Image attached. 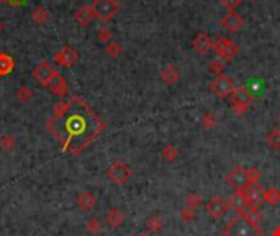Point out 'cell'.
Here are the masks:
<instances>
[{
    "label": "cell",
    "mask_w": 280,
    "mask_h": 236,
    "mask_svg": "<svg viewBox=\"0 0 280 236\" xmlns=\"http://www.w3.org/2000/svg\"><path fill=\"white\" fill-rule=\"evenodd\" d=\"M87 223H89V225H87V230H89V232H99V230H100V222H99L97 218L89 220Z\"/></svg>",
    "instance_id": "37"
},
{
    "label": "cell",
    "mask_w": 280,
    "mask_h": 236,
    "mask_svg": "<svg viewBox=\"0 0 280 236\" xmlns=\"http://www.w3.org/2000/svg\"><path fill=\"white\" fill-rule=\"evenodd\" d=\"M26 0H8V5H12V7H21V5H25Z\"/></svg>",
    "instance_id": "39"
},
{
    "label": "cell",
    "mask_w": 280,
    "mask_h": 236,
    "mask_svg": "<svg viewBox=\"0 0 280 236\" xmlns=\"http://www.w3.org/2000/svg\"><path fill=\"white\" fill-rule=\"evenodd\" d=\"M259 236H264V235H262V233H261V235H259Z\"/></svg>",
    "instance_id": "45"
},
{
    "label": "cell",
    "mask_w": 280,
    "mask_h": 236,
    "mask_svg": "<svg viewBox=\"0 0 280 236\" xmlns=\"http://www.w3.org/2000/svg\"><path fill=\"white\" fill-rule=\"evenodd\" d=\"M228 208H229L228 202L223 200L222 197H217V195H215L213 198H210V200L205 203V212L212 220H220L226 212H228Z\"/></svg>",
    "instance_id": "9"
},
{
    "label": "cell",
    "mask_w": 280,
    "mask_h": 236,
    "mask_svg": "<svg viewBox=\"0 0 280 236\" xmlns=\"http://www.w3.org/2000/svg\"><path fill=\"white\" fill-rule=\"evenodd\" d=\"M220 2H222V5L228 10V12H233L236 7H239L241 0H220Z\"/></svg>",
    "instance_id": "34"
},
{
    "label": "cell",
    "mask_w": 280,
    "mask_h": 236,
    "mask_svg": "<svg viewBox=\"0 0 280 236\" xmlns=\"http://www.w3.org/2000/svg\"><path fill=\"white\" fill-rule=\"evenodd\" d=\"M77 61H79V55L72 46H64L55 56V62L62 67H72Z\"/></svg>",
    "instance_id": "11"
},
{
    "label": "cell",
    "mask_w": 280,
    "mask_h": 236,
    "mask_svg": "<svg viewBox=\"0 0 280 236\" xmlns=\"http://www.w3.org/2000/svg\"><path fill=\"white\" fill-rule=\"evenodd\" d=\"M272 236H280V227H277L276 230H274V235Z\"/></svg>",
    "instance_id": "40"
},
{
    "label": "cell",
    "mask_w": 280,
    "mask_h": 236,
    "mask_svg": "<svg viewBox=\"0 0 280 236\" xmlns=\"http://www.w3.org/2000/svg\"><path fill=\"white\" fill-rule=\"evenodd\" d=\"M249 2H256V0H249Z\"/></svg>",
    "instance_id": "44"
},
{
    "label": "cell",
    "mask_w": 280,
    "mask_h": 236,
    "mask_svg": "<svg viewBox=\"0 0 280 236\" xmlns=\"http://www.w3.org/2000/svg\"><path fill=\"white\" fill-rule=\"evenodd\" d=\"M222 26L228 33H236V31H239L244 26V20L236 12H228L222 18Z\"/></svg>",
    "instance_id": "13"
},
{
    "label": "cell",
    "mask_w": 280,
    "mask_h": 236,
    "mask_svg": "<svg viewBox=\"0 0 280 236\" xmlns=\"http://www.w3.org/2000/svg\"><path fill=\"white\" fill-rule=\"evenodd\" d=\"M231 99H233V104H246L249 105L252 102V94L247 90V87L244 85H241V87H236L233 95H231Z\"/></svg>",
    "instance_id": "18"
},
{
    "label": "cell",
    "mask_w": 280,
    "mask_h": 236,
    "mask_svg": "<svg viewBox=\"0 0 280 236\" xmlns=\"http://www.w3.org/2000/svg\"><path fill=\"white\" fill-rule=\"evenodd\" d=\"M161 154H163V158L168 161V163H172V161H175L177 156H179V151H177V148L174 144H166L163 148V151H161Z\"/></svg>",
    "instance_id": "26"
},
{
    "label": "cell",
    "mask_w": 280,
    "mask_h": 236,
    "mask_svg": "<svg viewBox=\"0 0 280 236\" xmlns=\"http://www.w3.org/2000/svg\"><path fill=\"white\" fill-rule=\"evenodd\" d=\"M94 18H95V13H94L92 5H82V7L74 13V20L77 21L80 26H89Z\"/></svg>",
    "instance_id": "15"
},
{
    "label": "cell",
    "mask_w": 280,
    "mask_h": 236,
    "mask_svg": "<svg viewBox=\"0 0 280 236\" xmlns=\"http://www.w3.org/2000/svg\"><path fill=\"white\" fill-rule=\"evenodd\" d=\"M241 217H244L247 222L249 223H252V225H257V227H259V223H261V218H262V215H261V210L257 207H247L246 210L241 213Z\"/></svg>",
    "instance_id": "22"
},
{
    "label": "cell",
    "mask_w": 280,
    "mask_h": 236,
    "mask_svg": "<svg viewBox=\"0 0 280 236\" xmlns=\"http://www.w3.org/2000/svg\"><path fill=\"white\" fill-rule=\"evenodd\" d=\"M267 144L272 149H280V128H274L267 135Z\"/></svg>",
    "instance_id": "27"
},
{
    "label": "cell",
    "mask_w": 280,
    "mask_h": 236,
    "mask_svg": "<svg viewBox=\"0 0 280 236\" xmlns=\"http://www.w3.org/2000/svg\"><path fill=\"white\" fill-rule=\"evenodd\" d=\"M226 182L233 187L234 192H244L247 189V185L252 184L247 174V169L243 166H236L233 171H229V174L226 176Z\"/></svg>",
    "instance_id": "5"
},
{
    "label": "cell",
    "mask_w": 280,
    "mask_h": 236,
    "mask_svg": "<svg viewBox=\"0 0 280 236\" xmlns=\"http://www.w3.org/2000/svg\"><path fill=\"white\" fill-rule=\"evenodd\" d=\"M228 207L234 208V210L241 215V213L249 207V203H247L246 197H244V192H233L228 198Z\"/></svg>",
    "instance_id": "17"
},
{
    "label": "cell",
    "mask_w": 280,
    "mask_h": 236,
    "mask_svg": "<svg viewBox=\"0 0 280 236\" xmlns=\"http://www.w3.org/2000/svg\"><path fill=\"white\" fill-rule=\"evenodd\" d=\"M46 89L50 90V92L55 94V95H57V97L64 99L67 95V92H69V84H67L66 77H64L59 71H56L55 74H53L51 80L48 82Z\"/></svg>",
    "instance_id": "10"
},
{
    "label": "cell",
    "mask_w": 280,
    "mask_h": 236,
    "mask_svg": "<svg viewBox=\"0 0 280 236\" xmlns=\"http://www.w3.org/2000/svg\"><path fill=\"white\" fill-rule=\"evenodd\" d=\"M192 48L198 53V55H207V53L213 48L212 38H210L208 33H205V31H200V33H197L195 38L192 40Z\"/></svg>",
    "instance_id": "14"
},
{
    "label": "cell",
    "mask_w": 280,
    "mask_h": 236,
    "mask_svg": "<svg viewBox=\"0 0 280 236\" xmlns=\"http://www.w3.org/2000/svg\"><path fill=\"white\" fill-rule=\"evenodd\" d=\"M55 72H56V69L53 67L50 62H48V61H41V62L38 64V66L33 69V77L38 80V82L43 84V85L46 87L48 82L51 80L53 74H55Z\"/></svg>",
    "instance_id": "12"
},
{
    "label": "cell",
    "mask_w": 280,
    "mask_h": 236,
    "mask_svg": "<svg viewBox=\"0 0 280 236\" xmlns=\"http://www.w3.org/2000/svg\"><path fill=\"white\" fill-rule=\"evenodd\" d=\"M163 225H164V222L159 215H153L146 220V227H148L149 232H153V233L161 232V230H163Z\"/></svg>",
    "instance_id": "24"
},
{
    "label": "cell",
    "mask_w": 280,
    "mask_h": 236,
    "mask_svg": "<svg viewBox=\"0 0 280 236\" xmlns=\"http://www.w3.org/2000/svg\"><path fill=\"white\" fill-rule=\"evenodd\" d=\"M48 128L62 144L64 151L79 154L100 135L105 123L82 99L72 97L69 102H61L55 107V115L48 123Z\"/></svg>",
    "instance_id": "1"
},
{
    "label": "cell",
    "mask_w": 280,
    "mask_h": 236,
    "mask_svg": "<svg viewBox=\"0 0 280 236\" xmlns=\"http://www.w3.org/2000/svg\"><path fill=\"white\" fill-rule=\"evenodd\" d=\"M105 51L109 53V56L116 58V56H120L121 53H123V46L118 41H112V43H109V45H107Z\"/></svg>",
    "instance_id": "29"
},
{
    "label": "cell",
    "mask_w": 280,
    "mask_h": 236,
    "mask_svg": "<svg viewBox=\"0 0 280 236\" xmlns=\"http://www.w3.org/2000/svg\"><path fill=\"white\" fill-rule=\"evenodd\" d=\"M31 18H33L35 23L43 25V23H46L48 18H50V12H48L45 7H36L33 12H31Z\"/></svg>",
    "instance_id": "23"
},
{
    "label": "cell",
    "mask_w": 280,
    "mask_h": 236,
    "mask_svg": "<svg viewBox=\"0 0 280 236\" xmlns=\"http://www.w3.org/2000/svg\"><path fill=\"white\" fill-rule=\"evenodd\" d=\"M202 203V197L198 194H188L185 197V207H190V208H197L198 205Z\"/></svg>",
    "instance_id": "32"
},
{
    "label": "cell",
    "mask_w": 280,
    "mask_h": 236,
    "mask_svg": "<svg viewBox=\"0 0 280 236\" xmlns=\"http://www.w3.org/2000/svg\"><path fill=\"white\" fill-rule=\"evenodd\" d=\"M161 79H163L164 84L174 85L177 80L180 79V72L174 64H166V66L161 69Z\"/></svg>",
    "instance_id": "16"
},
{
    "label": "cell",
    "mask_w": 280,
    "mask_h": 236,
    "mask_svg": "<svg viewBox=\"0 0 280 236\" xmlns=\"http://www.w3.org/2000/svg\"><path fill=\"white\" fill-rule=\"evenodd\" d=\"M15 67V61L12 56L5 55V53H0V76H7L13 71Z\"/></svg>",
    "instance_id": "21"
},
{
    "label": "cell",
    "mask_w": 280,
    "mask_h": 236,
    "mask_svg": "<svg viewBox=\"0 0 280 236\" xmlns=\"http://www.w3.org/2000/svg\"><path fill=\"white\" fill-rule=\"evenodd\" d=\"M97 38H99L100 43H104V45H109V43L113 41V35L109 28H102L99 30V33H97Z\"/></svg>",
    "instance_id": "31"
},
{
    "label": "cell",
    "mask_w": 280,
    "mask_h": 236,
    "mask_svg": "<svg viewBox=\"0 0 280 236\" xmlns=\"http://www.w3.org/2000/svg\"><path fill=\"white\" fill-rule=\"evenodd\" d=\"M77 205L82 208V212L92 210L95 205V197L90 194V192H82V194L77 197Z\"/></svg>",
    "instance_id": "20"
},
{
    "label": "cell",
    "mask_w": 280,
    "mask_h": 236,
    "mask_svg": "<svg viewBox=\"0 0 280 236\" xmlns=\"http://www.w3.org/2000/svg\"><path fill=\"white\" fill-rule=\"evenodd\" d=\"M247 174H249V179H251V182H259V177H261L259 169L251 168V169H247Z\"/></svg>",
    "instance_id": "36"
},
{
    "label": "cell",
    "mask_w": 280,
    "mask_h": 236,
    "mask_svg": "<svg viewBox=\"0 0 280 236\" xmlns=\"http://www.w3.org/2000/svg\"><path fill=\"white\" fill-rule=\"evenodd\" d=\"M18 95H20V99L21 100H28L30 97H31V89H28V87H21L20 90H18Z\"/></svg>",
    "instance_id": "38"
},
{
    "label": "cell",
    "mask_w": 280,
    "mask_h": 236,
    "mask_svg": "<svg viewBox=\"0 0 280 236\" xmlns=\"http://www.w3.org/2000/svg\"><path fill=\"white\" fill-rule=\"evenodd\" d=\"M0 2H2V3H8V0H0Z\"/></svg>",
    "instance_id": "42"
},
{
    "label": "cell",
    "mask_w": 280,
    "mask_h": 236,
    "mask_svg": "<svg viewBox=\"0 0 280 236\" xmlns=\"http://www.w3.org/2000/svg\"><path fill=\"white\" fill-rule=\"evenodd\" d=\"M213 50L217 51V55L220 59H223L224 62H229L238 56L239 53V48L234 45L233 41L226 36H218L217 40L213 43Z\"/></svg>",
    "instance_id": "4"
},
{
    "label": "cell",
    "mask_w": 280,
    "mask_h": 236,
    "mask_svg": "<svg viewBox=\"0 0 280 236\" xmlns=\"http://www.w3.org/2000/svg\"><path fill=\"white\" fill-rule=\"evenodd\" d=\"M193 218H195V208L184 207V210H180V220H184V222H192Z\"/></svg>",
    "instance_id": "33"
},
{
    "label": "cell",
    "mask_w": 280,
    "mask_h": 236,
    "mask_svg": "<svg viewBox=\"0 0 280 236\" xmlns=\"http://www.w3.org/2000/svg\"><path fill=\"white\" fill-rule=\"evenodd\" d=\"M107 177L112 182H115V184H126L131 177V168L126 163H123V161H116V163H113L107 169Z\"/></svg>",
    "instance_id": "7"
},
{
    "label": "cell",
    "mask_w": 280,
    "mask_h": 236,
    "mask_svg": "<svg viewBox=\"0 0 280 236\" xmlns=\"http://www.w3.org/2000/svg\"><path fill=\"white\" fill-rule=\"evenodd\" d=\"M234 82L233 79H231L229 76H226V74H222V76H217L213 80L212 84H210V90L217 95V97L220 99H226V97H231L234 92Z\"/></svg>",
    "instance_id": "6"
},
{
    "label": "cell",
    "mask_w": 280,
    "mask_h": 236,
    "mask_svg": "<svg viewBox=\"0 0 280 236\" xmlns=\"http://www.w3.org/2000/svg\"><path fill=\"white\" fill-rule=\"evenodd\" d=\"M0 31H2V21H0Z\"/></svg>",
    "instance_id": "43"
},
{
    "label": "cell",
    "mask_w": 280,
    "mask_h": 236,
    "mask_svg": "<svg viewBox=\"0 0 280 236\" xmlns=\"http://www.w3.org/2000/svg\"><path fill=\"white\" fill-rule=\"evenodd\" d=\"M217 115H213V114H205L202 117V126L203 128H207V130H212V128L217 126Z\"/></svg>",
    "instance_id": "30"
},
{
    "label": "cell",
    "mask_w": 280,
    "mask_h": 236,
    "mask_svg": "<svg viewBox=\"0 0 280 236\" xmlns=\"http://www.w3.org/2000/svg\"><path fill=\"white\" fill-rule=\"evenodd\" d=\"M266 202L271 203V205H277L280 202V190L276 187H271V189L266 190Z\"/></svg>",
    "instance_id": "28"
},
{
    "label": "cell",
    "mask_w": 280,
    "mask_h": 236,
    "mask_svg": "<svg viewBox=\"0 0 280 236\" xmlns=\"http://www.w3.org/2000/svg\"><path fill=\"white\" fill-rule=\"evenodd\" d=\"M244 197L249 207H257L259 208L264 202H266V190L262 189V185L259 182H252L247 185V189L244 190Z\"/></svg>",
    "instance_id": "8"
},
{
    "label": "cell",
    "mask_w": 280,
    "mask_h": 236,
    "mask_svg": "<svg viewBox=\"0 0 280 236\" xmlns=\"http://www.w3.org/2000/svg\"><path fill=\"white\" fill-rule=\"evenodd\" d=\"M105 220H107V223L113 228L121 227L123 222H125V213H123L121 210H118V208H112V210L107 213Z\"/></svg>",
    "instance_id": "19"
},
{
    "label": "cell",
    "mask_w": 280,
    "mask_h": 236,
    "mask_svg": "<svg viewBox=\"0 0 280 236\" xmlns=\"http://www.w3.org/2000/svg\"><path fill=\"white\" fill-rule=\"evenodd\" d=\"M224 236H259L261 228L257 225L249 223L244 217H234L223 230Z\"/></svg>",
    "instance_id": "2"
},
{
    "label": "cell",
    "mask_w": 280,
    "mask_h": 236,
    "mask_svg": "<svg viewBox=\"0 0 280 236\" xmlns=\"http://www.w3.org/2000/svg\"><path fill=\"white\" fill-rule=\"evenodd\" d=\"M138 236H153V235H151V232H143V233H139Z\"/></svg>",
    "instance_id": "41"
},
{
    "label": "cell",
    "mask_w": 280,
    "mask_h": 236,
    "mask_svg": "<svg viewBox=\"0 0 280 236\" xmlns=\"http://www.w3.org/2000/svg\"><path fill=\"white\" fill-rule=\"evenodd\" d=\"M92 8L95 17L100 21H104V23H107V21L115 18V15L120 10V3L116 0H95L92 3Z\"/></svg>",
    "instance_id": "3"
},
{
    "label": "cell",
    "mask_w": 280,
    "mask_h": 236,
    "mask_svg": "<svg viewBox=\"0 0 280 236\" xmlns=\"http://www.w3.org/2000/svg\"><path fill=\"white\" fill-rule=\"evenodd\" d=\"M247 109H249V105L246 104H233V112L236 115H244Z\"/></svg>",
    "instance_id": "35"
},
{
    "label": "cell",
    "mask_w": 280,
    "mask_h": 236,
    "mask_svg": "<svg viewBox=\"0 0 280 236\" xmlns=\"http://www.w3.org/2000/svg\"><path fill=\"white\" fill-rule=\"evenodd\" d=\"M224 64L226 62L223 61V59H220V58L212 59V61H210V72H212L215 77L222 76V74L224 72Z\"/></svg>",
    "instance_id": "25"
}]
</instances>
